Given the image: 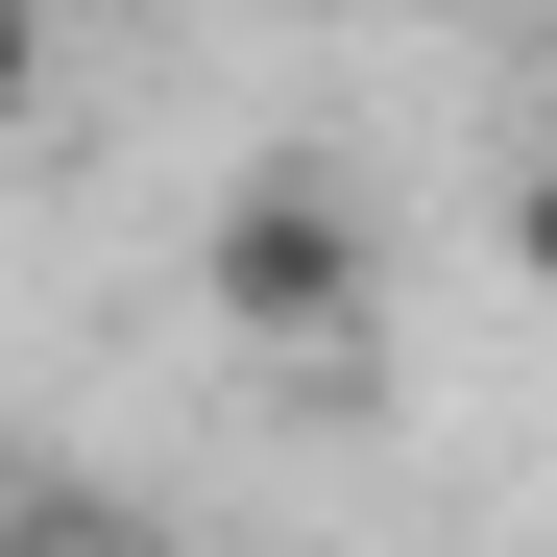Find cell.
Returning <instances> with one entry per match:
<instances>
[{"mask_svg": "<svg viewBox=\"0 0 557 557\" xmlns=\"http://www.w3.org/2000/svg\"><path fill=\"white\" fill-rule=\"evenodd\" d=\"M195 292H219V339H267V363H339L363 315H388V219H363L339 170H219Z\"/></svg>", "mask_w": 557, "mask_h": 557, "instance_id": "1", "label": "cell"}, {"mask_svg": "<svg viewBox=\"0 0 557 557\" xmlns=\"http://www.w3.org/2000/svg\"><path fill=\"white\" fill-rule=\"evenodd\" d=\"M0 557H219V533H146V509H73V485H49V509L0 533Z\"/></svg>", "mask_w": 557, "mask_h": 557, "instance_id": "2", "label": "cell"}, {"mask_svg": "<svg viewBox=\"0 0 557 557\" xmlns=\"http://www.w3.org/2000/svg\"><path fill=\"white\" fill-rule=\"evenodd\" d=\"M485 243H509V292H533V315H557V146H533V170H509V219H485Z\"/></svg>", "mask_w": 557, "mask_h": 557, "instance_id": "3", "label": "cell"}, {"mask_svg": "<svg viewBox=\"0 0 557 557\" xmlns=\"http://www.w3.org/2000/svg\"><path fill=\"white\" fill-rule=\"evenodd\" d=\"M49 98V0H0V122H25Z\"/></svg>", "mask_w": 557, "mask_h": 557, "instance_id": "4", "label": "cell"}, {"mask_svg": "<svg viewBox=\"0 0 557 557\" xmlns=\"http://www.w3.org/2000/svg\"><path fill=\"white\" fill-rule=\"evenodd\" d=\"M0 533H25V460H0Z\"/></svg>", "mask_w": 557, "mask_h": 557, "instance_id": "5", "label": "cell"}]
</instances>
